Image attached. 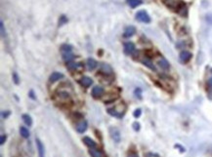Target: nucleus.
I'll return each instance as SVG.
<instances>
[{"instance_id":"nucleus-5","label":"nucleus","mask_w":212,"mask_h":157,"mask_svg":"<svg viewBox=\"0 0 212 157\" xmlns=\"http://www.w3.org/2000/svg\"><path fill=\"white\" fill-rule=\"evenodd\" d=\"M191 59H192V53H190L189 51H182L179 55V60L183 64L188 62Z\"/></svg>"},{"instance_id":"nucleus-19","label":"nucleus","mask_w":212,"mask_h":157,"mask_svg":"<svg viewBox=\"0 0 212 157\" xmlns=\"http://www.w3.org/2000/svg\"><path fill=\"white\" fill-rule=\"evenodd\" d=\"M23 121L24 122V124L27 125V126L30 127L31 125H33V119H31V117L30 116L29 114H23Z\"/></svg>"},{"instance_id":"nucleus-25","label":"nucleus","mask_w":212,"mask_h":157,"mask_svg":"<svg viewBox=\"0 0 212 157\" xmlns=\"http://www.w3.org/2000/svg\"><path fill=\"white\" fill-rule=\"evenodd\" d=\"M66 23H68V19H66V16H61L60 17V20H59V26H63V24H65Z\"/></svg>"},{"instance_id":"nucleus-31","label":"nucleus","mask_w":212,"mask_h":157,"mask_svg":"<svg viewBox=\"0 0 212 157\" xmlns=\"http://www.w3.org/2000/svg\"><path fill=\"white\" fill-rule=\"evenodd\" d=\"M205 19H206V22L212 26V15H207Z\"/></svg>"},{"instance_id":"nucleus-18","label":"nucleus","mask_w":212,"mask_h":157,"mask_svg":"<svg viewBox=\"0 0 212 157\" xmlns=\"http://www.w3.org/2000/svg\"><path fill=\"white\" fill-rule=\"evenodd\" d=\"M58 97L60 98V100H62V101L70 100V95L68 92H66V91H61L60 93H58Z\"/></svg>"},{"instance_id":"nucleus-2","label":"nucleus","mask_w":212,"mask_h":157,"mask_svg":"<svg viewBox=\"0 0 212 157\" xmlns=\"http://www.w3.org/2000/svg\"><path fill=\"white\" fill-rule=\"evenodd\" d=\"M136 20L138 22H141V23H149L151 22V18L146 11H139L136 14Z\"/></svg>"},{"instance_id":"nucleus-7","label":"nucleus","mask_w":212,"mask_h":157,"mask_svg":"<svg viewBox=\"0 0 212 157\" xmlns=\"http://www.w3.org/2000/svg\"><path fill=\"white\" fill-rule=\"evenodd\" d=\"M105 90L103 87L101 86H95L93 89H92V96L94 98H100L104 95Z\"/></svg>"},{"instance_id":"nucleus-27","label":"nucleus","mask_w":212,"mask_h":157,"mask_svg":"<svg viewBox=\"0 0 212 157\" xmlns=\"http://www.w3.org/2000/svg\"><path fill=\"white\" fill-rule=\"evenodd\" d=\"M0 29H1V35H2V37L6 36V30H5V27H4V23H3V22L0 23Z\"/></svg>"},{"instance_id":"nucleus-32","label":"nucleus","mask_w":212,"mask_h":157,"mask_svg":"<svg viewBox=\"0 0 212 157\" xmlns=\"http://www.w3.org/2000/svg\"><path fill=\"white\" fill-rule=\"evenodd\" d=\"M5 141H6V136H5V135H2L1 138H0V144H1V145H4Z\"/></svg>"},{"instance_id":"nucleus-24","label":"nucleus","mask_w":212,"mask_h":157,"mask_svg":"<svg viewBox=\"0 0 212 157\" xmlns=\"http://www.w3.org/2000/svg\"><path fill=\"white\" fill-rule=\"evenodd\" d=\"M72 51V47L69 44H64L61 47V52L62 53H70Z\"/></svg>"},{"instance_id":"nucleus-23","label":"nucleus","mask_w":212,"mask_h":157,"mask_svg":"<svg viewBox=\"0 0 212 157\" xmlns=\"http://www.w3.org/2000/svg\"><path fill=\"white\" fill-rule=\"evenodd\" d=\"M79 67V65L77 64V62H69L66 64V67H68V69H69L70 71H73V70H75V69H77V67Z\"/></svg>"},{"instance_id":"nucleus-26","label":"nucleus","mask_w":212,"mask_h":157,"mask_svg":"<svg viewBox=\"0 0 212 157\" xmlns=\"http://www.w3.org/2000/svg\"><path fill=\"white\" fill-rule=\"evenodd\" d=\"M134 95H135L136 98H138V99H141L142 98V90H141L140 88H136L135 91H134Z\"/></svg>"},{"instance_id":"nucleus-28","label":"nucleus","mask_w":212,"mask_h":157,"mask_svg":"<svg viewBox=\"0 0 212 157\" xmlns=\"http://www.w3.org/2000/svg\"><path fill=\"white\" fill-rule=\"evenodd\" d=\"M19 76H18V74L16 72H14L13 73V80H14V82H15V84H19L20 83V80H19Z\"/></svg>"},{"instance_id":"nucleus-17","label":"nucleus","mask_w":212,"mask_h":157,"mask_svg":"<svg viewBox=\"0 0 212 157\" xmlns=\"http://www.w3.org/2000/svg\"><path fill=\"white\" fill-rule=\"evenodd\" d=\"M62 56H63V60L66 62H72L73 59H75V56L73 55L72 52L70 53H62Z\"/></svg>"},{"instance_id":"nucleus-20","label":"nucleus","mask_w":212,"mask_h":157,"mask_svg":"<svg viewBox=\"0 0 212 157\" xmlns=\"http://www.w3.org/2000/svg\"><path fill=\"white\" fill-rule=\"evenodd\" d=\"M126 2L131 8H136V7L142 4V1H141V0H126Z\"/></svg>"},{"instance_id":"nucleus-9","label":"nucleus","mask_w":212,"mask_h":157,"mask_svg":"<svg viewBox=\"0 0 212 157\" xmlns=\"http://www.w3.org/2000/svg\"><path fill=\"white\" fill-rule=\"evenodd\" d=\"M142 64L144 65H146L147 67H149L150 69H151V70H154V71H157V67H155V65H154V62L153 61L151 60L150 58H147V57H145L142 59Z\"/></svg>"},{"instance_id":"nucleus-8","label":"nucleus","mask_w":212,"mask_h":157,"mask_svg":"<svg viewBox=\"0 0 212 157\" xmlns=\"http://www.w3.org/2000/svg\"><path fill=\"white\" fill-rule=\"evenodd\" d=\"M36 148L38 151V156L39 157H45V148H44V145L42 144V142L39 139H36Z\"/></svg>"},{"instance_id":"nucleus-13","label":"nucleus","mask_w":212,"mask_h":157,"mask_svg":"<svg viewBox=\"0 0 212 157\" xmlns=\"http://www.w3.org/2000/svg\"><path fill=\"white\" fill-rule=\"evenodd\" d=\"M157 65H160L163 70H168V69L170 68V65H169V62L165 60L164 58H160V60H157Z\"/></svg>"},{"instance_id":"nucleus-15","label":"nucleus","mask_w":212,"mask_h":157,"mask_svg":"<svg viewBox=\"0 0 212 157\" xmlns=\"http://www.w3.org/2000/svg\"><path fill=\"white\" fill-rule=\"evenodd\" d=\"M86 65H87V68L89 69V70H94V69L98 67V62L95 61L94 59L89 58L86 61Z\"/></svg>"},{"instance_id":"nucleus-14","label":"nucleus","mask_w":212,"mask_h":157,"mask_svg":"<svg viewBox=\"0 0 212 157\" xmlns=\"http://www.w3.org/2000/svg\"><path fill=\"white\" fill-rule=\"evenodd\" d=\"M63 77H64V74H63V73L55 71V72H53L52 74L50 75V77H49V81H50L51 83H54V82H56V81H58V80L62 79Z\"/></svg>"},{"instance_id":"nucleus-35","label":"nucleus","mask_w":212,"mask_h":157,"mask_svg":"<svg viewBox=\"0 0 212 157\" xmlns=\"http://www.w3.org/2000/svg\"><path fill=\"white\" fill-rule=\"evenodd\" d=\"M208 85H209V87L212 89V77L209 80H208Z\"/></svg>"},{"instance_id":"nucleus-29","label":"nucleus","mask_w":212,"mask_h":157,"mask_svg":"<svg viewBox=\"0 0 212 157\" xmlns=\"http://www.w3.org/2000/svg\"><path fill=\"white\" fill-rule=\"evenodd\" d=\"M141 114H142V110H141L140 109H136L135 111H134L133 116L135 117V118H138V117H140Z\"/></svg>"},{"instance_id":"nucleus-1","label":"nucleus","mask_w":212,"mask_h":157,"mask_svg":"<svg viewBox=\"0 0 212 157\" xmlns=\"http://www.w3.org/2000/svg\"><path fill=\"white\" fill-rule=\"evenodd\" d=\"M126 111V106L123 103L117 104L114 107H111V109H108V113L111 114L112 116L117 117V118H121L123 115H124Z\"/></svg>"},{"instance_id":"nucleus-6","label":"nucleus","mask_w":212,"mask_h":157,"mask_svg":"<svg viewBox=\"0 0 212 157\" xmlns=\"http://www.w3.org/2000/svg\"><path fill=\"white\" fill-rule=\"evenodd\" d=\"M100 71L102 73H104L105 75H111L112 74V68L109 65L105 64V62H102L100 65Z\"/></svg>"},{"instance_id":"nucleus-12","label":"nucleus","mask_w":212,"mask_h":157,"mask_svg":"<svg viewBox=\"0 0 212 157\" xmlns=\"http://www.w3.org/2000/svg\"><path fill=\"white\" fill-rule=\"evenodd\" d=\"M79 83H80V85L82 86V87L88 88V87H90L92 85V83H93V80H92L90 77H88V76H83V77L79 80Z\"/></svg>"},{"instance_id":"nucleus-10","label":"nucleus","mask_w":212,"mask_h":157,"mask_svg":"<svg viewBox=\"0 0 212 157\" xmlns=\"http://www.w3.org/2000/svg\"><path fill=\"white\" fill-rule=\"evenodd\" d=\"M136 32V29H135V26H127L125 27V29H124V32H123V36L126 37V38H130V37H132L134 34H135Z\"/></svg>"},{"instance_id":"nucleus-30","label":"nucleus","mask_w":212,"mask_h":157,"mask_svg":"<svg viewBox=\"0 0 212 157\" xmlns=\"http://www.w3.org/2000/svg\"><path fill=\"white\" fill-rule=\"evenodd\" d=\"M133 129H134V131L138 132L140 130V124L138 123V122H134L133 123Z\"/></svg>"},{"instance_id":"nucleus-22","label":"nucleus","mask_w":212,"mask_h":157,"mask_svg":"<svg viewBox=\"0 0 212 157\" xmlns=\"http://www.w3.org/2000/svg\"><path fill=\"white\" fill-rule=\"evenodd\" d=\"M20 134L21 136H22L23 138L24 139H27L30 137V131H29V129H27L26 127H20Z\"/></svg>"},{"instance_id":"nucleus-4","label":"nucleus","mask_w":212,"mask_h":157,"mask_svg":"<svg viewBox=\"0 0 212 157\" xmlns=\"http://www.w3.org/2000/svg\"><path fill=\"white\" fill-rule=\"evenodd\" d=\"M135 45L132 42H126L123 45V51L127 56H131L135 53Z\"/></svg>"},{"instance_id":"nucleus-34","label":"nucleus","mask_w":212,"mask_h":157,"mask_svg":"<svg viewBox=\"0 0 212 157\" xmlns=\"http://www.w3.org/2000/svg\"><path fill=\"white\" fill-rule=\"evenodd\" d=\"M30 97L31 98V99L35 100V97L33 96V91H30Z\"/></svg>"},{"instance_id":"nucleus-21","label":"nucleus","mask_w":212,"mask_h":157,"mask_svg":"<svg viewBox=\"0 0 212 157\" xmlns=\"http://www.w3.org/2000/svg\"><path fill=\"white\" fill-rule=\"evenodd\" d=\"M89 153L92 157H103V154H102V152L97 149L96 147L95 148H90L89 150Z\"/></svg>"},{"instance_id":"nucleus-11","label":"nucleus","mask_w":212,"mask_h":157,"mask_svg":"<svg viewBox=\"0 0 212 157\" xmlns=\"http://www.w3.org/2000/svg\"><path fill=\"white\" fill-rule=\"evenodd\" d=\"M87 127H88L87 122L85 120H82V121H80L79 123L76 124L75 128H76V131L78 132L79 134H83L84 132L87 130Z\"/></svg>"},{"instance_id":"nucleus-33","label":"nucleus","mask_w":212,"mask_h":157,"mask_svg":"<svg viewBox=\"0 0 212 157\" xmlns=\"http://www.w3.org/2000/svg\"><path fill=\"white\" fill-rule=\"evenodd\" d=\"M10 115V111H6V112H2V116L3 118H7Z\"/></svg>"},{"instance_id":"nucleus-36","label":"nucleus","mask_w":212,"mask_h":157,"mask_svg":"<svg viewBox=\"0 0 212 157\" xmlns=\"http://www.w3.org/2000/svg\"><path fill=\"white\" fill-rule=\"evenodd\" d=\"M211 74H212V69H211Z\"/></svg>"},{"instance_id":"nucleus-16","label":"nucleus","mask_w":212,"mask_h":157,"mask_svg":"<svg viewBox=\"0 0 212 157\" xmlns=\"http://www.w3.org/2000/svg\"><path fill=\"white\" fill-rule=\"evenodd\" d=\"M83 142L89 148H95L96 147V142L89 137H84L83 138Z\"/></svg>"},{"instance_id":"nucleus-3","label":"nucleus","mask_w":212,"mask_h":157,"mask_svg":"<svg viewBox=\"0 0 212 157\" xmlns=\"http://www.w3.org/2000/svg\"><path fill=\"white\" fill-rule=\"evenodd\" d=\"M109 134H111L112 139H114L115 142H120L121 136H120V132L117 128L115 127H111L109 128Z\"/></svg>"}]
</instances>
